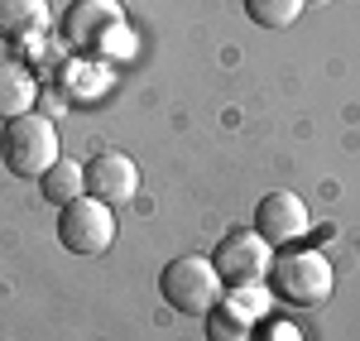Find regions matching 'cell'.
<instances>
[{
  "label": "cell",
  "mask_w": 360,
  "mask_h": 341,
  "mask_svg": "<svg viewBox=\"0 0 360 341\" xmlns=\"http://www.w3.org/2000/svg\"><path fill=\"white\" fill-rule=\"evenodd\" d=\"M159 293H164V303L173 313L183 317H207L217 303H221V274H217V264L207 255H178L164 264V274H159Z\"/></svg>",
  "instance_id": "1"
},
{
  "label": "cell",
  "mask_w": 360,
  "mask_h": 341,
  "mask_svg": "<svg viewBox=\"0 0 360 341\" xmlns=\"http://www.w3.org/2000/svg\"><path fill=\"white\" fill-rule=\"evenodd\" d=\"M0 159H5V169L15 173V178H44V173L63 159V154H58L53 120L39 115V111L5 120V130H0Z\"/></svg>",
  "instance_id": "2"
},
{
  "label": "cell",
  "mask_w": 360,
  "mask_h": 341,
  "mask_svg": "<svg viewBox=\"0 0 360 341\" xmlns=\"http://www.w3.org/2000/svg\"><path fill=\"white\" fill-rule=\"evenodd\" d=\"M269 284L283 303H298V308H317L327 303L336 288V269L322 250H278L269 264Z\"/></svg>",
  "instance_id": "3"
},
{
  "label": "cell",
  "mask_w": 360,
  "mask_h": 341,
  "mask_svg": "<svg viewBox=\"0 0 360 341\" xmlns=\"http://www.w3.org/2000/svg\"><path fill=\"white\" fill-rule=\"evenodd\" d=\"M58 240L72 255H106L115 245V212L96 198H77L58 212Z\"/></svg>",
  "instance_id": "4"
},
{
  "label": "cell",
  "mask_w": 360,
  "mask_h": 341,
  "mask_svg": "<svg viewBox=\"0 0 360 341\" xmlns=\"http://www.w3.org/2000/svg\"><path fill=\"white\" fill-rule=\"evenodd\" d=\"M217 274H221L226 288H250L259 279H269V264H274V245L259 236L255 226H240V231H226L221 245H217Z\"/></svg>",
  "instance_id": "5"
},
{
  "label": "cell",
  "mask_w": 360,
  "mask_h": 341,
  "mask_svg": "<svg viewBox=\"0 0 360 341\" xmlns=\"http://www.w3.org/2000/svg\"><path fill=\"white\" fill-rule=\"evenodd\" d=\"M120 25H125L120 0H72L68 15H63V44L77 49V53H91V49H101Z\"/></svg>",
  "instance_id": "6"
},
{
  "label": "cell",
  "mask_w": 360,
  "mask_h": 341,
  "mask_svg": "<svg viewBox=\"0 0 360 341\" xmlns=\"http://www.w3.org/2000/svg\"><path fill=\"white\" fill-rule=\"evenodd\" d=\"M86 198L106 202V207H130L139 198V169L125 149H101L86 164Z\"/></svg>",
  "instance_id": "7"
},
{
  "label": "cell",
  "mask_w": 360,
  "mask_h": 341,
  "mask_svg": "<svg viewBox=\"0 0 360 341\" xmlns=\"http://www.w3.org/2000/svg\"><path fill=\"white\" fill-rule=\"evenodd\" d=\"M312 226V217H307V202L298 193H264L259 207H255V231L269 240V245H298Z\"/></svg>",
  "instance_id": "8"
},
{
  "label": "cell",
  "mask_w": 360,
  "mask_h": 341,
  "mask_svg": "<svg viewBox=\"0 0 360 341\" xmlns=\"http://www.w3.org/2000/svg\"><path fill=\"white\" fill-rule=\"evenodd\" d=\"M39 101V82L25 63H0V120H15V115H29Z\"/></svg>",
  "instance_id": "9"
},
{
  "label": "cell",
  "mask_w": 360,
  "mask_h": 341,
  "mask_svg": "<svg viewBox=\"0 0 360 341\" xmlns=\"http://www.w3.org/2000/svg\"><path fill=\"white\" fill-rule=\"evenodd\" d=\"M49 29V0H0V39L20 44Z\"/></svg>",
  "instance_id": "10"
},
{
  "label": "cell",
  "mask_w": 360,
  "mask_h": 341,
  "mask_svg": "<svg viewBox=\"0 0 360 341\" xmlns=\"http://www.w3.org/2000/svg\"><path fill=\"white\" fill-rule=\"evenodd\" d=\"M39 188H44V198L53 202V207H68V202L86 198V164H77V159H58L53 169L39 178Z\"/></svg>",
  "instance_id": "11"
},
{
  "label": "cell",
  "mask_w": 360,
  "mask_h": 341,
  "mask_svg": "<svg viewBox=\"0 0 360 341\" xmlns=\"http://www.w3.org/2000/svg\"><path fill=\"white\" fill-rule=\"evenodd\" d=\"M250 332H255V322L236 303H217L207 313V341H250Z\"/></svg>",
  "instance_id": "12"
},
{
  "label": "cell",
  "mask_w": 360,
  "mask_h": 341,
  "mask_svg": "<svg viewBox=\"0 0 360 341\" xmlns=\"http://www.w3.org/2000/svg\"><path fill=\"white\" fill-rule=\"evenodd\" d=\"M303 5L307 0H245V15L264 29H288V25H298Z\"/></svg>",
  "instance_id": "13"
},
{
  "label": "cell",
  "mask_w": 360,
  "mask_h": 341,
  "mask_svg": "<svg viewBox=\"0 0 360 341\" xmlns=\"http://www.w3.org/2000/svg\"><path fill=\"white\" fill-rule=\"evenodd\" d=\"M250 341H303V337H298L288 322H269V327H259V337L250 332Z\"/></svg>",
  "instance_id": "14"
},
{
  "label": "cell",
  "mask_w": 360,
  "mask_h": 341,
  "mask_svg": "<svg viewBox=\"0 0 360 341\" xmlns=\"http://www.w3.org/2000/svg\"><path fill=\"white\" fill-rule=\"evenodd\" d=\"M307 5H322V0H307Z\"/></svg>",
  "instance_id": "15"
}]
</instances>
